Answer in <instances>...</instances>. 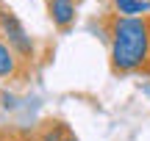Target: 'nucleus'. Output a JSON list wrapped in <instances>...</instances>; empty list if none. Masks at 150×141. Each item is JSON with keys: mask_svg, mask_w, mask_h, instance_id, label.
I'll list each match as a JSON object with an SVG mask.
<instances>
[{"mask_svg": "<svg viewBox=\"0 0 150 141\" xmlns=\"http://www.w3.org/2000/svg\"><path fill=\"white\" fill-rule=\"evenodd\" d=\"M108 42V64L114 75H150V14L103 17Z\"/></svg>", "mask_w": 150, "mask_h": 141, "instance_id": "nucleus-1", "label": "nucleus"}, {"mask_svg": "<svg viewBox=\"0 0 150 141\" xmlns=\"http://www.w3.org/2000/svg\"><path fill=\"white\" fill-rule=\"evenodd\" d=\"M0 36H3L25 61L33 64V58H36V44H33V39L28 36L25 25L20 22V17L14 14V8L6 6L3 0H0Z\"/></svg>", "mask_w": 150, "mask_h": 141, "instance_id": "nucleus-2", "label": "nucleus"}, {"mask_svg": "<svg viewBox=\"0 0 150 141\" xmlns=\"http://www.w3.org/2000/svg\"><path fill=\"white\" fill-rule=\"evenodd\" d=\"M31 72V61H25L3 36H0V80L22 83Z\"/></svg>", "mask_w": 150, "mask_h": 141, "instance_id": "nucleus-3", "label": "nucleus"}, {"mask_svg": "<svg viewBox=\"0 0 150 141\" xmlns=\"http://www.w3.org/2000/svg\"><path fill=\"white\" fill-rule=\"evenodd\" d=\"M45 8H47V20L53 22V28L67 33L72 31L75 20H78L81 0H45Z\"/></svg>", "mask_w": 150, "mask_h": 141, "instance_id": "nucleus-4", "label": "nucleus"}, {"mask_svg": "<svg viewBox=\"0 0 150 141\" xmlns=\"http://www.w3.org/2000/svg\"><path fill=\"white\" fill-rule=\"evenodd\" d=\"M114 11L120 17H142L150 14V0H114Z\"/></svg>", "mask_w": 150, "mask_h": 141, "instance_id": "nucleus-5", "label": "nucleus"}, {"mask_svg": "<svg viewBox=\"0 0 150 141\" xmlns=\"http://www.w3.org/2000/svg\"><path fill=\"white\" fill-rule=\"evenodd\" d=\"M67 125L64 122H45L42 130H39V141H64L67 136Z\"/></svg>", "mask_w": 150, "mask_h": 141, "instance_id": "nucleus-6", "label": "nucleus"}, {"mask_svg": "<svg viewBox=\"0 0 150 141\" xmlns=\"http://www.w3.org/2000/svg\"><path fill=\"white\" fill-rule=\"evenodd\" d=\"M64 141H78V136H75V133H67V136H64Z\"/></svg>", "mask_w": 150, "mask_h": 141, "instance_id": "nucleus-7", "label": "nucleus"}, {"mask_svg": "<svg viewBox=\"0 0 150 141\" xmlns=\"http://www.w3.org/2000/svg\"><path fill=\"white\" fill-rule=\"evenodd\" d=\"M0 141H11V138H6V136H0Z\"/></svg>", "mask_w": 150, "mask_h": 141, "instance_id": "nucleus-8", "label": "nucleus"}]
</instances>
